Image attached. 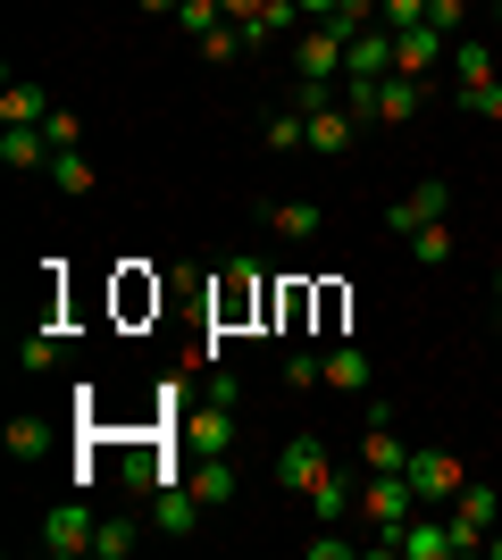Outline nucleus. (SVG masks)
<instances>
[{
	"label": "nucleus",
	"instance_id": "1",
	"mask_svg": "<svg viewBox=\"0 0 502 560\" xmlns=\"http://www.w3.org/2000/svg\"><path fill=\"white\" fill-rule=\"evenodd\" d=\"M444 518H453V552L469 560V552H486V536H494V527H502V493L469 477V486H460L453 502H444Z\"/></svg>",
	"mask_w": 502,
	"mask_h": 560
},
{
	"label": "nucleus",
	"instance_id": "2",
	"mask_svg": "<svg viewBox=\"0 0 502 560\" xmlns=\"http://www.w3.org/2000/svg\"><path fill=\"white\" fill-rule=\"evenodd\" d=\"M410 511H419V486H410L402 468H369V486H360V518L377 527V544L394 536V527H402Z\"/></svg>",
	"mask_w": 502,
	"mask_h": 560
},
{
	"label": "nucleus",
	"instance_id": "3",
	"mask_svg": "<svg viewBox=\"0 0 502 560\" xmlns=\"http://www.w3.org/2000/svg\"><path fill=\"white\" fill-rule=\"evenodd\" d=\"M402 477L419 486V502H453V493L469 486V460H460V452H444V444H419V452L402 460Z\"/></svg>",
	"mask_w": 502,
	"mask_h": 560
},
{
	"label": "nucleus",
	"instance_id": "4",
	"mask_svg": "<svg viewBox=\"0 0 502 560\" xmlns=\"http://www.w3.org/2000/svg\"><path fill=\"white\" fill-rule=\"evenodd\" d=\"M93 527L101 518L84 511V502H50L43 511V552L50 560H93Z\"/></svg>",
	"mask_w": 502,
	"mask_h": 560
},
{
	"label": "nucleus",
	"instance_id": "5",
	"mask_svg": "<svg viewBox=\"0 0 502 560\" xmlns=\"http://www.w3.org/2000/svg\"><path fill=\"white\" fill-rule=\"evenodd\" d=\"M385 552L394 560H460L453 552V518H435V511H410L394 536H385Z\"/></svg>",
	"mask_w": 502,
	"mask_h": 560
},
{
	"label": "nucleus",
	"instance_id": "6",
	"mask_svg": "<svg viewBox=\"0 0 502 560\" xmlns=\"http://www.w3.org/2000/svg\"><path fill=\"white\" fill-rule=\"evenodd\" d=\"M453 210V185H444V176H419V185L402 192V201H394V210H385V234H419V226H435V218Z\"/></svg>",
	"mask_w": 502,
	"mask_h": 560
},
{
	"label": "nucleus",
	"instance_id": "7",
	"mask_svg": "<svg viewBox=\"0 0 502 560\" xmlns=\"http://www.w3.org/2000/svg\"><path fill=\"white\" fill-rule=\"evenodd\" d=\"M293 75H302V84H335V75H343V34H335V25H302V34H293Z\"/></svg>",
	"mask_w": 502,
	"mask_h": 560
},
{
	"label": "nucleus",
	"instance_id": "8",
	"mask_svg": "<svg viewBox=\"0 0 502 560\" xmlns=\"http://www.w3.org/2000/svg\"><path fill=\"white\" fill-rule=\"evenodd\" d=\"M327 444H318V435H285V452H277V486L285 493H311L318 477H327Z\"/></svg>",
	"mask_w": 502,
	"mask_h": 560
},
{
	"label": "nucleus",
	"instance_id": "9",
	"mask_svg": "<svg viewBox=\"0 0 502 560\" xmlns=\"http://www.w3.org/2000/svg\"><path fill=\"white\" fill-rule=\"evenodd\" d=\"M453 59V34L444 25H410V34H394V75H428Z\"/></svg>",
	"mask_w": 502,
	"mask_h": 560
},
{
	"label": "nucleus",
	"instance_id": "10",
	"mask_svg": "<svg viewBox=\"0 0 502 560\" xmlns=\"http://www.w3.org/2000/svg\"><path fill=\"white\" fill-rule=\"evenodd\" d=\"M419 101H428V84H419V75H385V84H369V126H410V117H419Z\"/></svg>",
	"mask_w": 502,
	"mask_h": 560
},
{
	"label": "nucleus",
	"instance_id": "11",
	"mask_svg": "<svg viewBox=\"0 0 502 560\" xmlns=\"http://www.w3.org/2000/svg\"><path fill=\"white\" fill-rule=\"evenodd\" d=\"M201 518H210V502H201L192 486H160L151 493V527H160V536H192Z\"/></svg>",
	"mask_w": 502,
	"mask_h": 560
},
{
	"label": "nucleus",
	"instance_id": "12",
	"mask_svg": "<svg viewBox=\"0 0 502 560\" xmlns=\"http://www.w3.org/2000/svg\"><path fill=\"white\" fill-rule=\"evenodd\" d=\"M343 68H352V84H385V75H394V34H385V25L352 34V43H343Z\"/></svg>",
	"mask_w": 502,
	"mask_h": 560
},
{
	"label": "nucleus",
	"instance_id": "13",
	"mask_svg": "<svg viewBox=\"0 0 502 560\" xmlns=\"http://www.w3.org/2000/svg\"><path fill=\"white\" fill-rule=\"evenodd\" d=\"M185 452L201 460V452H235V410L210 394V410H185Z\"/></svg>",
	"mask_w": 502,
	"mask_h": 560
},
{
	"label": "nucleus",
	"instance_id": "14",
	"mask_svg": "<svg viewBox=\"0 0 502 560\" xmlns=\"http://www.w3.org/2000/svg\"><path fill=\"white\" fill-rule=\"evenodd\" d=\"M218 327H243V318H252V310H260V277H252V259H235V268H226V277H218Z\"/></svg>",
	"mask_w": 502,
	"mask_h": 560
},
{
	"label": "nucleus",
	"instance_id": "15",
	"mask_svg": "<svg viewBox=\"0 0 502 560\" xmlns=\"http://www.w3.org/2000/svg\"><path fill=\"white\" fill-rule=\"evenodd\" d=\"M59 109V101L34 84V75H17V84H0V126H43V117Z\"/></svg>",
	"mask_w": 502,
	"mask_h": 560
},
{
	"label": "nucleus",
	"instance_id": "16",
	"mask_svg": "<svg viewBox=\"0 0 502 560\" xmlns=\"http://www.w3.org/2000/svg\"><path fill=\"white\" fill-rule=\"evenodd\" d=\"M360 135V117L343 109V101H327V109H311V151H327V160H343Z\"/></svg>",
	"mask_w": 502,
	"mask_h": 560
},
{
	"label": "nucleus",
	"instance_id": "17",
	"mask_svg": "<svg viewBox=\"0 0 502 560\" xmlns=\"http://www.w3.org/2000/svg\"><path fill=\"white\" fill-rule=\"evenodd\" d=\"M185 486L201 493L210 511H226V502H235V468H226V452H201V460L185 468Z\"/></svg>",
	"mask_w": 502,
	"mask_h": 560
},
{
	"label": "nucleus",
	"instance_id": "18",
	"mask_svg": "<svg viewBox=\"0 0 502 560\" xmlns=\"http://www.w3.org/2000/svg\"><path fill=\"white\" fill-rule=\"evenodd\" d=\"M0 167H50V135L43 126H0Z\"/></svg>",
	"mask_w": 502,
	"mask_h": 560
},
{
	"label": "nucleus",
	"instance_id": "19",
	"mask_svg": "<svg viewBox=\"0 0 502 560\" xmlns=\"http://www.w3.org/2000/svg\"><path fill=\"white\" fill-rule=\"evenodd\" d=\"M410 460V444L394 435V419L385 410H369V435H360V468H402Z\"/></svg>",
	"mask_w": 502,
	"mask_h": 560
},
{
	"label": "nucleus",
	"instance_id": "20",
	"mask_svg": "<svg viewBox=\"0 0 502 560\" xmlns=\"http://www.w3.org/2000/svg\"><path fill=\"white\" fill-rule=\"evenodd\" d=\"M318 360H327V385H335V394H369V385H377V369H369V351H352V343L318 351Z\"/></svg>",
	"mask_w": 502,
	"mask_h": 560
},
{
	"label": "nucleus",
	"instance_id": "21",
	"mask_svg": "<svg viewBox=\"0 0 502 560\" xmlns=\"http://www.w3.org/2000/svg\"><path fill=\"white\" fill-rule=\"evenodd\" d=\"M302 502H311V518H318V527H343V511H352V477H343V468H327V477H318V486L302 493Z\"/></svg>",
	"mask_w": 502,
	"mask_h": 560
},
{
	"label": "nucleus",
	"instance_id": "22",
	"mask_svg": "<svg viewBox=\"0 0 502 560\" xmlns=\"http://www.w3.org/2000/svg\"><path fill=\"white\" fill-rule=\"evenodd\" d=\"M135 544H143V518H135V511H118V518H101V527H93V560H126Z\"/></svg>",
	"mask_w": 502,
	"mask_h": 560
},
{
	"label": "nucleus",
	"instance_id": "23",
	"mask_svg": "<svg viewBox=\"0 0 502 560\" xmlns=\"http://www.w3.org/2000/svg\"><path fill=\"white\" fill-rule=\"evenodd\" d=\"M268 226L285 234V243H311V234L327 226V210H318V201H277V210H268Z\"/></svg>",
	"mask_w": 502,
	"mask_h": 560
},
{
	"label": "nucleus",
	"instance_id": "24",
	"mask_svg": "<svg viewBox=\"0 0 502 560\" xmlns=\"http://www.w3.org/2000/svg\"><path fill=\"white\" fill-rule=\"evenodd\" d=\"M50 185L68 192V201H84V192H93V160H84V142H75V151H50Z\"/></svg>",
	"mask_w": 502,
	"mask_h": 560
},
{
	"label": "nucleus",
	"instance_id": "25",
	"mask_svg": "<svg viewBox=\"0 0 502 560\" xmlns=\"http://www.w3.org/2000/svg\"><path fill=\"white\" fill-rule=\"evenodd\" d=\"M260 142H268V151H311V117L285 101V109L268 117V135H260Z\"/></svg>",
	"mask_w": 502,
	"mask_h": 560
},
{
	"label": "nucleus",
	"instance_id": "26",
	"mask_svg": "<svg viewBox=\"0 0 502 560\" xmlns=\"http://www.w3.org/2000/svg\"><path fill=\"white\" fill-rule=\"evenodd\" d=\"M143 310H160V284H151L143 268H126L118 277V318H143Z\"/></svg>",
	"mask_w": 502,
	"mask_h": 560
},
{
	"label": "nucleus",
	"instance_id": "27",
	"mask_svg": "<svg viewBox=\"0 0 502 560\" xmlns=\"http://www.w3.org/2000/svg\"><path fill=\"white\" fill-rule=\"evenodd\" d=\"M410 259H419V268H444V259H453V226H444V218L419 226V234H410Z\"/></svg>",
	"mask_w": 502,
	"mask_h": 560
},
{
	"label": "nucleus",
	"instance_id": "28",
	"mask_svg": "<svg viewBox=\"0 0 502 560\" xmlns=\"http://www.w3.org/2000/svg\"><path fill=\"white\" fill-rule=\"evenodd\" d=\"M176 25H185L192 43H210L218 25H226V9H218V0H185V9H176Z\"/></svg>",
	"mask_w": 502,
	"mask_h": 560
},
{
	"label": "nucleus",
	"instance_id": "29",
	"mask_svg": "<svg viewBox=\"0 0 502 560\" xmlns=\"http://www.w3.org/2000/svg\"><path fill=\"white\" fill-rule=\"evenodd\" d=\"M428 9L435 0H377V25L385 34H410V25H428Z\"/></svg>",
	"mask_w": 502,
	"mask_h": 560
},
{
	"label": "nucleus",
	"instance_id": "30",
	"mask_svg": "<svg viewBox=\"0 0 502 560\" xmlns=\"http://www.w3.org/2000/svg\"><path fill=\"white\" fill-rule=\"evenodd\" d=\"M453 68H460V93H469V84H494V59H486V43H453Z\"/></svg>",
	"mask_w": 502,
	"mask_h": 560
},
{
	"label": "nucleus",
	"instance_id": "31",
	"mask_svg": "<svg viewBox=\"0 0 502 560\" xmlns=\"http://www.w3.org/2000/svg\"><path fill=\"white\" fill-rule=\"evenodd\" d=\"M9 452H17V460H43V452H50V427L43 419H9Z\"/></svg>",
	"mask_w": 502,
	"mask_h": 560
},
{
	"label": "nucleus",
	"instance_id": "32",
	"mask_svg": "<svg viewBox=\"0 0 502 560\" xmlns=\"http://www.w3.org/2000/svg\"><path fill=\"white\" fill-rule=\"evenodd\" d=\"M460 109L486 117V126H502V75H494V84H469V93H460Z\"/></svg>",
	"mask_w": 502,
	"mask_h": 560
},
{
	"label": "nucleus",
	"instance_id": "33",
	"mask_svg": "<svg viewBox=\"0 0 502 560\" xmlns=\"http://www.w3.org/2000/svg\"><path fill=\"white\" fill-rule=\"evenodd\" d=\"M285 385H293V394L327 385V360H318V351H293V360H285Z\"/></svg>",
	"mask_w": 502,
	"mask_h": 560
},
{
	"label": "nucleus",
	"instance_id": "34",
	"mask_svg": "<svg viewBox=\"0 0 502 560\" xmlns=\"http://www.w3.org/2000/svg\"><path fill=\"white\" fill-rule=\"evenodd\" d=\"M50 360H59V335H25V343H17V369L25 376H43Z\"/></svg>",
	"mask_w": 502,
	"mask_h": 560
},
{
	"label": "nucleus",
	"instance_id": "35",
	"mask_svg": "<svg viewBox=\"0 0 502 560\" xmlns=\"http://www.w3.org/2000/svg\"><path fill=\"white\" fill-rule=\"evenodd\" d=\"M43 135H50V151H75V142H84V126H75L68 109H50V117H43Z\"/></svg>",
	"mask_w": 502,
	"mask_h": 560
},
{
	"label": "nucleus",
	"instance_id": "36",
	"mask_svg": "<svg viewBox=\"0 0 502 560\" xmlns=\"http://www.w3.org/2000/svg\"><path fill=\"white\" fill-rule=\"evenodd\" d=\"M460 18H469V0H435L428 25H444V34H460Z\"/></svg>",
	"mask_w": 502,
	"mask_h": 560
},
{
	"label": "nucleus",
	"instance_id": "37",
	"mask_svg": "<svg viewBox=\"0 0 502 560\" xmlns=\"http://www.w3.org/2000/svg\"><path fill=\"white\" fill-rule=\"evenodd\" d=\"M293 9H302V25H327L335 9H343V0H293Z\"/></svg>",
	"mask_w": 502,
	"mask_h": 560
},
{
	"label": "nucleus",
	"instance_id": "38",
	"mask_svg": "<svg viewBox=\"0 0 502 560\" xmlns=\"http://www.w3.org/2000/svg\"><path fill=\"white\" fill-rule=\"evenodd\" d=\"M218 9H226V18H235V25H252V18H260V9H268V0H218Z\"/></svg>",
	"mask_w": 502,
	"mask_h": 560
},
{
	"label": "nucleus",
	"instance_id": "39",
	"mask_svg": "<svg viewBox=\"0 0 502 560\" xmlns=\"http://www.w3.org/2000/svg\"><path fill=\"white\" fill-rule=\"evenodd\" d=\"M143 9H185V0H143Z\"/></svg>",
	"mask_w": 502,
	"mask_h": 560
},
{
	"label": "nucleus",
	"instance_id": "40",
	"mask_svg": "<svg viewBox=\"0 0 502 560\" xmlns=\"http://www.w3.org/2000/svg\"><path fill=\"white\" fill-rule=\"evenodd\" d=\"M486 552H494V560H502V536H486Z\"/></svg>",
	"mask_w": 502,
	"mask_h": 560
},
{
	"label": "nucleus",
	"instance_id": "41",
	"mask_svg": "<svg viewBox=\"0 0 502 560\" xmlns=\"http://www.w3.org/2000/svg\"><path fill=\"white\" fill-rule=\"evenodd\" d=\"M494 302H502V268H494Z\"/></svg>",
	"mask_w": 502,
	"mask_h": 560
},
{
	"label": "nucleus",
	"instance_id": "42",
	"mask_svg": "<svg viewBox=\"0 0 502 560\" xmlns=\"http://www.w3.org/2000/svg\"><path fill=\"white\" fill-rule=\"evenodd\" d=\"M494 25H502V0H494Z\"/></svg>",
	"mask_w": 502,
	"mask_h": 560
}]
</instances>
